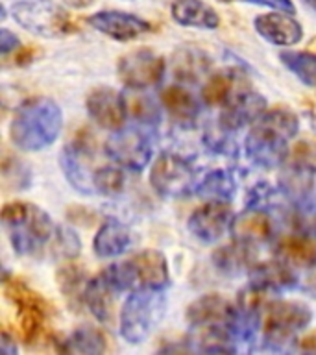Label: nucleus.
I'll use <instances>...</instances> for the list:
<instances>
[{"label":"nucleus","mask_w":316,"mask_h":355,"mask_svg":"<svg viewBox=\"0 0 316 355\" xmlns=\"http://www.w3.org/2000/svg\"><path fill=\"white\" fill-rule=\"evenodd\" d=\"M299 119L287 107L266 110L254 122V126L244 139V150L249 161L261 168H277L288 157V143L296 137Z\"/></svg>","instance_id":"nucleus-1"},{"label":"nucleus","mask_w":316,"mask_h":355,"mask_svg":"<svg viewBox=\"0 0 316 355\" xmlns=\"http://www.w3.org/2000/svg\"><path fill=\"white\" fill-rule=\"evenodd\" d=\"M63 128L61 107L52 98H32L22 104L10 124V139L22 152H41L60 137Z\"/></svg>","instance_id":"nucleus-2"},{"label":"nucleus","mask_w":316,"mask_h":355,"mask_svg":"<svg viewBox=\"0 0 316 355\" xmlns=\"http://www.w3.org/2000/svg\"><path fill=\"white\" fill-rule=\"evenodd\" d=\"M2 222L10 243L19 255L44 254L55 233L49 213L28 202H11L2 209Z\"/></svg>","instance_id":"nucleus-3"},{"label":"nucleus","mask_w":316,"mask_h":355,"mask_svg":"<svg viewBox=\"0 0 316 355\" xmlns=\"http://www.w3.org/2000/svg\"><path fill=\"white\" fill-rule=\"evenodd\" d=\"M166 311L165 288L141 287L132 291L122 304L119 327L128 344H141L159 326Z\"/></svg>","instance_id":"nucleus-4"},{"label":"nucleus","mask_w":316,"mask_h":355,"mask_svg":"<svg viewBox=\"0 0 316 355\" xmlns=\"http://www.w3.org/2000/svg\"><path fill=\"white\" fill-rule=\"evenodd\" d=\"M313 320V313L305 304L296 300H274L265 305V335L263 349L290 352L296 349L298 333Z\"/></svg>","instance_id":"nucleus-5"},{"label":"nucleus","mask_w":316,"mask_h":355,"mask_svg":"<svg viewBox=\"0 0 316 355\" xmlns=\"http://www.w3.org/2000/svg\"><path fill=\"white\" fill-rule=\"evenodd\" d=\"M11 15L24 30L39 37H63L72 32L71 17L54 0H22L13 4Z\"/></svg>","instance_id":"nucleus-6"},{"label":"nucleus","mask_w":316,"mask_h":355,"mask_svg":"<svg viewBox=\"0 0 316 355\" xmlns=\"http://www.w3.org/2000/svg\"><path fill=\"white\" fill-rule=\"evenodd\" d=\"M150 183L161 196L182 198V196L196 193L200 176L191 161L182 155L165 152L157 155V159L152 163Z\"/></svg>","instance_id":"nucleus-7"},{"label":"nucleus","mask_w":316,"mask_h":355,"mask_svg":"<svg viewBox=\"0 0 316 355\" xmlns=\"http://www.w3.org/2000/svg\"><path fill=\"white\" fill-rule=\"evenodd\" d=\"M150 130L141 128L137 124L121 130H115L111 137L105 141V154L115 161L116 165L128 171H144L152 161V137Z\"/></svg>","instance_id":"nucleus-8"},{"label":"nucleus","mask_w":316,"mask_h":355,"mask_svg":"<svg viewBox=\"0 0 316 355\" xmlns=\"http://www.w3.org/2000/svg\"><path fill=\"white\" fill-rule=\"evenodd\" d=\"M116 72L128 89L144 91L159 85L165 74V60L148 49L132 50L119 60Z\"/></svg>","instance_id":"nucleus-9"},{"label":"nucleus","mask_w":316,"mask_h":355,"mask_svg":"<svg viewBox=\"0 0 316 355\" xmlns=\"http://www.w3.org/2000/svg\"><path fill=\"white\" fill-rule=\"evenodd\" d=\"M233 218L235 215L227 202L207 200V204L200 205L191 213L187 227L191 235L202 244H215L227 232H231Z\"/></svg>","instance_id":"nucleus-10"},{"label":"nucleus","mask_w":316,"mask_h":355,"mask_svg":"<svg viewBox=\"0 0 316 355\" xmlns=\"http://www.w3.org/2000/svg\"><path fill=\"white\" fill-rule=\"evenodd\" d=\"M277 187L288 205L299 209H316V166L294 163L279 174Z\"/></svg>","instance_id":"nucleus-11"},{"label":"nucleus","mask_w":316,"mask_h":355,"mask_svg":"<svg viewBox=\"0 0 316 355\" xmlns=\"http://www.w3.org/2000/svg\"><path fill=\"white\" fill-rule=\"evenodd\" d=\"M85 107H87V113L93 122L109 132L121 130L124 122L128 121L126 96L113 87L94 89L87 96Z\"/></svg>","instance_id":"nucleus-12"},{"label":"nucleus","mask_w":316,"mask_h":355,"mask_svg":"<svg viewBox=\"0 0 316 355\" xmlns=\"http://www.w3.org/2000/svg\"><path fill=\"white\" fill-rule=\"evenodd\" d=\"M126 265L135 288H166L170 282L166 257L157 250H141L126 259Z\"/></svg>","instance_id":"nucleus-13"},{"label":"nucleus","mask_w":316,"mask_h":355,"mask_svg":"<svg viewBox=\"0 0 316 355\" xmlns=\"http://www.w3.org/2000/svg\"><path fill=\"white\" fill-rule=\"evenodd\" d=\"M266 98L255 91H237L220 111V124L227 132H238L240 128L254 124L266 111Z\"/></svg>","instance_id":"nucleus-14"},{"label":"nucleus","mask_w":316,"mask_h":355,"mask_svg":"<svg viewBox=\"0 0 316 355\" xmlns=\"http://www.w3.org/2000/svg\"><path fill=\"white\" fill-rule=\"evenodd\" d=\"M249 274V287L263 294H281L292 291L299 285L296 268L281 259H272L266 263H255Z\"/></svg>","instance_id":"nucleus-15"},{"label":"nucleus","mask_w":316,"mask_h":355,"mask_svg":"<svg viewBox=\"0 0 316 355\" xmlns=\"http://www.w3.org/2000/svg\"><path fill=\"white\" fill-rule=\"evenodd\" d=\"M89 24L96 32L104 33L115 41H122V43L133 41V39L150 32L148 21H144L133 13H126V11H98V13L89 17Z\"/></svg>","instance_id":"nucleus-16"},{"label":"nucleus","mask_w":316,"mask_h":355,"mask_svg":"<svg viewBox=\"0 0 316 355\" xmlns=\"http://www.w3.org/2000/svg\"><path fill=\"white\" fill-rule=\"evenodd\" d=\"M235 313V304L222 294H204L187 307L185 318L194 329L204 327H227Z\"/></svg>","instance_id":"nucleus-17"},{"label":"nucleus","mask_w":316,"mask_h":355,"mask_svg":"<svg viewBox=\"0 0 316 355\" xmlns=\"http://www.w3.org/2000/svg\"><path fill=\"white\" fill-rule=\"evenodd\" d=\"M254 28L261 37L274 46H292L304 39L301 24L294 19L292 13L285 11L257 15L254 19Z\"/></svg>","instance_id":"nucleus-18"},{"label":"nucleus","mask_w":316,"mask_h":355,"mask_svg":"<svg viewBox=\"0 0 316 355\" xmlns=\"http://www.w3.org/2000/svg\"><path fill=\"white\" fill-rule=\"evenodd\" d=\"M231 235L233 239L254 244V246L268 243L276 235L274 215L268 211L255 209V207H244V211H240L233 218Z\"/></svg>","instance_id":"nucleus-19"},{"label":"nucleus","mask_w":316,"mask_h":355,"mask_svg":"<svg viewBox=\"0 0 316 355\" xmlns=\"http://www.w3.org/2000/svg\"><path fill=\"white\" fill-rule=\"evenodd\" d=\"M272 250H274V257L281 259L292 268H299V270L316 268L315 237L296 232L288 233V235H279L274 239Z\"/></svg>","instance_id":"nucleus-20"},{"label":"nucleus","mask_w":316,"mask_h":355,"mask_svg":"<svg viewBox=\"0 0 316 355\" xmlns=\"http://www.w3.org/2000/svg\"><path fill=\"white\" fill-rule=\"evenodd\" d=\"M257 246L243 241H233V243L222 246L213 254V265L216 270H220L226 276H238L243 272H249L252 266L257 263Z\"/></svg>","instance_id":"nucleus-21"},{"label":"nucleus","mask_w":316,"mask_h":355,"mask_svg":"<svg viewBox=\"0 0 316 355\" xmlns=\"http://www.w3.org/2000/svg\"><path fill=\"white\" fill-rule=\"evenodd\" d=\"M161 105L179 126H191L200 115L198 100L191 91L179 85H168L161 91Z\"/></svg>","instance_id":"nucleus-22"},{"label":"nucleus","mask_w":316,"mask_h":355,"mask_svg":"<svg viewBox=\"0 0 316 355\" xmlns=\"http://www.w3.org/2000/svg\"><path fill=\"white\" fill-rule=\"evenodd\" d=\"M132 244V232L124 222L109 218L105 220L94 235V254L102 259H109L124 254Z\"/></svg>","instance_id":"nucleus-23"},{"label":"nucleus","mask_w":316,"mask_h":355,"mask_svg":"<svg viewBox=\"0 0 316 355\" xmlns=\"http://www.w3.org/2000/svg\"><path fill=\"white\" fill-rule=\"evenodd\" d=\"M172 19L188 28L215 30L220 24V17L204 0H176L170 8Z\"/></svg>","instance_id":"nucleus-24"},{"label":"nucleus","mask_w":316,"mask_h":355,"mask_svg":"<svg viewBox=\"0 0 316 355\" xmlns=\"http://www.w3.org/2000/svg\"><path fill=\"white\" fill-rule=\"evenodd\" d=\"M115 291L105 283L102 274L91 277L85 285V293H83V304L87 305L91 315L100 322L109 326L113 320V298H115Z\"/></svg>","instance_id":"nucleus-25"},{"label":"nucleus","mask_w":316,"mask_h":355,"mask_svg":"<svg viewBox=\"0 0 316 355\" xmlns=\"http://www.w3.org/2000/svg\"><path fill=\"white\" fill-rule=\"evenodd\" d=\"M83 155L85 154L80 152L74 144H67L60 154V166L72 189H76L80 194H94L96 191H94L93 174L83 165Z\"/></svg>","instance_id":"nucleus-26"},{"label":"nucleus","mask_w":316,"mask_h":355,"mask_svg":"<svg viewBox=\"0 0 316 355\" xmlns=\"http://www.w3.org/2000/svg\"><path fill=\"white\" fill-rule=\"evenodd\" d=\"M237 191V182L229 171L226 168H215L209 171L205 176L200 178L196 194L205 200H215V202H229L233 194Z\"/></svg>","instance_id":"nucleus-27"},{"label":"nucleus","mask_w":316,"mask_h":355,"mask_svg":"<svg viewBox=\"0 0 316 355\" xmlns=\"http://www.w3.org/2000/svg\"><path fill=\"white\" fill-rule=\"evenodd\" d=\"M126 96L128 119H132L133 124H137L146 130H154L161 121L159 105L154 100L144 94H139V91H133V94H124Z\"/></svg>","instance_id":"nucleus-28"},{"label":"nucleus","mask_w":316,"mask_h":355,"mask_svg":"<svg viewBox=\"0 0 316 355\" xmlns=\"http://www.w3.org/2000/svg\"><path fill=\"white\" fill-rule=\"evenodd\" d=\"M279 60L299 82L316 89V54L305 50H287L279 54Z\"/></svg>","instance_id":"nucleus-29"},{"label":"nucleus","mask_w":316,"mask_h":355,"mask_svg":"<svg viewBox=\"0 0 316 355\" xmlns=\"http://www.w3.org/2000/svg\"><path fill=\"white\" fill-rule=\"evenodd\" d=\"M209 71V58L198 50H182L174 60L176 78L183 82H198L200 78L207 76Z\"/></svg>","instance_id":"nucleus-30"},{"label":"nucleus","mask_w":316,"mask_h":355,"mask_svg":"<svg viewBox=\"0 0 316 355\" xmlns=\"http://www.w3.org/2000/svg\"><path fill=\"white\" fill-rule=\"evenodd\" d=\"M65 352L74 354H102L105 352L104 333L96 327H78L71 337L65 340Z\"/></svg>","instance_id":"nucleus-31"},{"label":"nucleus","mask_w":316,"mask_h":355,"mask_svg":"<svg viewBox=\"0 0 316 355\" xmlns=\"http://www.w3.org/2000/svg\"><path fill=\"white\" fill-rule=\"evenodd\" d=\"M285 198L283 193L279 191V187H272L270 183L266 182H259L255 183L254 187L249 189L248 194H246V202L244 205L246 207H255V209H263L268 211V213H277V211H281L285 213L281 205V200Z\"/></svg>","instance_id":"nucleus-32"},{"label":"nucleus","mask_w":316,"mask_h":355,"mask_svg":"<svg viewBox=\"0 0 316 355\" xmlns=\"http://www.w3.org/2000/svg\"><path fill=\"white\" fill-rule=\"evenodd\" d=\"M233 94H235V91H233V76L226 74V72H218V74L209 76V80L205 82L202 98L211 107H215V105L224 107Z\"/></svg>","instance_id":"nucleus-33"},{"label":"nucleus","mask_w":316,"mask_h":355,"mask_svg":"<svg viewBox=\"0 0 316 355\" xmlns=\"http://www.w3.org/2000/svg\"><path fill=\"white\" fill-rule=\"evenodd\" d=\"M49 250L50 255L55 259H74L82 250V243L74 230L69 226H58L49 244Z\"/></svg>","instance_id":"nucleus-34"},{"label":"nucleus","mask_w":316,"mask_h":355,"mask_svg":"<svg viewBox=\"0 0 316 355\" xmlns=\"http://www.w3.org/2000/svg\"><path fill=\"white\" fill-rule=\"evenodd\" d=\"M94 191L104 196H119L126 187V174L122 166H102L93 174Z\"/></svg>","instance_id":"nucleus-35"},{"label":"nucleus","mask_w":316,"mask_h":355,"mask_svg":"<svg viewBox=\"0 0 316 355\" xmlns=\"http://www.w3.org/2000/svg\"><path fill=\"white\" fill-rule=\"evenodd\" d=\"M60 287L65 294V298L71 302V300H80L83 302V293H85V285H87V277L83 274L82 268H78V266H72V265H67L65 268H61L60 276Z\"/></svg>","instance_id":"nucleus-36"},{"label":"nucleus","mask_w":316,"mask_h":355,"mask_svg":"<svg viewBox=\"0 0 316 355\" xmlns=\"http://www.w3.org/2000/svg\"><path fill=\"white\" fill-rule=\"evenodd\" d=\"M233 132H227L218 124V128L215 130H207L204 135V141L207 144V148L216 152V154L224 155H235L237 154V143L231 139Z\"/></svg>","instance_id":"nucleus-37"},{"label":"nucleus","mask_w":316,"mask_h":355,"mask_svg":"<svg viewBox=\"0 0 316 355\" xmlns=\"http://www.w3.org/2000/svg\"><path fill=\"white\" fill-rule=\"evenodd\" d=\"M296 157H298L299 163L316 166V144L309 143V141H301L296 146Z\"/></svg>","instance_id":"nucleus-38"},{"label":"nucleus","mask_w":316,"mask_h":355,"mask_svg":"<svg viewBox=\"0 0 316 355\" xmlns=\"http://www.w3.org/2000/svg\"><path fill=\"white\" fill-rule=\"evenodd\" d=\"M19 44H21V41H19V37H17L15 33L10 32L8 28H2V30H0V50H2V54L8 55L10 52L19 49Z\"/></svg>","instance_id":"nucleus-39"},{"label":"nucleus","mask_w":316,"mask_h":355,"mask_svg":"<svg viewBox=\"0 0 316 355\" xmlns=\"http://www.w3.org/2000/svg\"><path fill=\"white\" fill-rule=\"evenodd\" d=\"M248 4H257V6H266L272 10L285 11V13H292L294 15V4L292 0H244Z\"/></svg>","instance_id":"nucleus-40"},{"label":"nucleus","mask_w":316,"mask_h":355,"mask_svg":"<svg viewBox=\"0 0 316 355\" xmlns=\"http://www.w3.org/2000/svg\"><path fill=\"white\" fill-rule=\"evenodd\" d=\"M2 352L6 355H15L17 354V344L15 340L8 335V333H2Z\"/></svg>","instance_id":"nucleus-41"},{"label":"nucleus","mask_w":316,"mask_h":355,"mask_svg":"<svg viewBox=\"0 0 316 355\" xmlns=\"http://www.w3.org/2000/svg\"><path fill=\"white\" fill-rule=\"evenodd\" d=\"M299 348L304 352H316V331L310 333L309 337H305L299 340Z\"/></svg>","instance_id":"nucleus-42"},{"label":"nucleus","mask_w":316,"mask_h":355,"mask_svg":"<svg viewBox=\"0 0 316 355\" xmlns=\"http://www.w3.org/2000/svg\"><path fill=\"white\" fill-rule=\"evenodd\" d=\"M301 291L307 294H310L313 298H316V276L309 277V279H307V282L301 285Z\"/></svg>","instance_id":"nucleus-43"},{"label":"nucleus","mask_w":316,"mask_h":355,"mask_svg":"<svg viewBox=\"0 0 316 355\" xmlns=\"http://www.w3.org/2000/svg\"><path fill=\"white\" fill-rule=\"evenodd\" d=\"M67 4L72 6V8H78V10H82V8H87L94 2V0H65Z\"/></svg>","instance_id":"nucleus-44"},{"label":"nucleus","mask_w":316,"mask_h":355,"mask_svg":"<svg viewBox=\"0 0 316 355\" xmlns=\"http://www.w3.org/2000/svg\"><path fill=\"white\" fill-rule=\"evenodd\" d=\"M305 4H309L313 10H316V0H304Z\"/></svg>","instance_id":"nucleus-45"},{"label":"nucleus","mask_w":316,"mask_h":355,"mask_svg":"<svg viewBox=\"0 0 316 355\" xmlns=\"http://www.w3.org/2000/svg\"><path fill=\"white\" fill-rule=\"evenodd\" d=\"M220 2H233V0H220Z\"/></svg>","instance_id":"nucleus-46"}]
</instances>
